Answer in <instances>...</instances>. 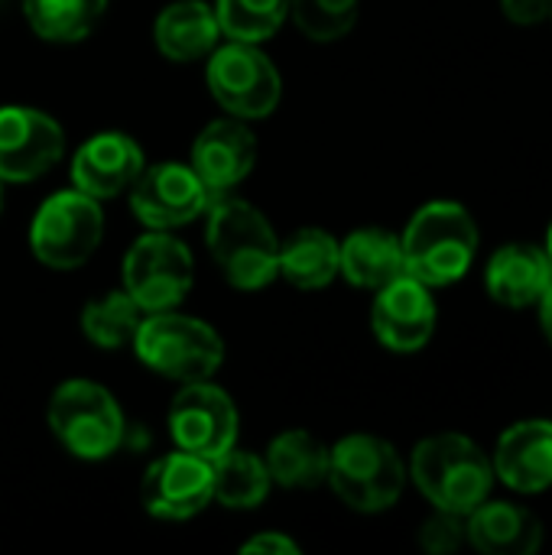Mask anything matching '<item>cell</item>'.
Here are the masks:
<instances>
[{
	"mask_svg": "<svg viewBox=\"0 0 552 555\" xmlns=\"http://www.w3.org/2000/svg\"><path fill=\"white\" fill-rule=\"evenodd\" d=\"M205 241L221 276L234 289H264L280 276V237L267 215L244 198L211 195Z\"/></svg>",
	"mask_w": 552,
	"mask_h": 555,
	"instance_id": "6da1fadb",
	"label": "cell"
},
{
	"mask_svg": "<svg viewBox=\"0 0 552 555\" xmlns=\"http://www.w3.org/2000/svg\"><path fill=\"white\" fill-rule=\"evenodd\" d=\"M410 478L436 511L468 517L488 501L495 488V465L468 436L442 433L413 449Z\"/></svg>",
	"mask_w": 552,
	"mask_h": 555,
	"instance_id": "7a4b0ae2",
	"label": "cell"
},
{
	"mask_svg": "<svg viewBox=\"0 0 552 555\" xmlns=\"http://www.w3.org/2000/svg\"><path fill=\"white\" fill-rule=\"evenodd\" d=\"M400 244L410 276L429 289L449 286L472 270L478 254V228L465 205L429 202L410 218Z\"/></svg>",
	"mask_w": 552,
	"mask_h": 555,
	"instance_id": "3957f363",
	"label": "cell"
},
{
	"mask_svg": "<svg viewBox=\"0 0 552 555\" xmlns=\"http://www.w3.org/2000/svg\"><path fill=\"white\" fill-rule=\"evenodd\" d=\"M133 351L150 371L176 384L211 380L218 367L224 364L221 335L208 322L172 312V309L150 312L140 322L133 335Z\"/></svg>",
	"mask_w": 552,
	"mask_h": 555,
	"instance_id": "277c9868",
	"label": "cell"
},
{
	"mask_svg": "<svg viewBox=\"0 0 552 555\" xmlns=\"http://www.w3.org/2000/svg\"><path fill=\"white\" fill-rule=\"evenodd\" d=\"M46 423L62 449L81 462H104L124 446L127 420L114 393L94 380H65L46 406Z\"/></svg>",
	"mask_w": 552,
	"mask_h": 555,
	"instance_id": "5b68a950",
	"label": "cell"
},
{
	"mask_svg": "<svg viewBox=\"0 0 552 555\" xmlns=\"http://www.w3.org/2000/svg\"><path fill=\"white\" fill-rule=\"evenodd\" d=\"M338 501L358 514L390 511L407 485L400 452L381 436H345L329 449V478Z\"/></svg>",
	"mask_w": 552,
	"mask_h": 555,
	"instance_id": "8992f818",
	"label": "cell"
},
{
	"mask_svg": "<svg viewBox=\"0 0 552 555\" xmlns=\"http://www.w3.org/2000/svg\"><path fill=\"white\" fill-rule=\"evenodd\" d=\"M101 237H104L101 202L78 189L49 195L29 224V250L49 270H75L88 263Z\"/></svg>",
	"mask_w": 552,
	"mask_h": 555,
	"instance_id": "52a82bcc",
	"label": "cell"
},
{
	"mask_svg": "<svg viewBox=\"0 0 552 555\" xmlns=\"http://www.w3.org/2000/svg\"><path fill=\"white\" fill-rule=\"evenodd\" d=\"M120 280V289L140 306V312H169L189 296L195 283V260L169 231H150L124 254Z\"/></svg>",
	"mask_w": 552,
	"mask_h": 555,
	"instance_id": "ba28073f",
	"label": "cell"
},
{
	"mask_svg": "<svg viewBox=\"0 0 552 555\" xmlns=\"http://www.w3.org/2000/svg\"><path fill=\"white\" fill-rule=\"evenodd\" d=\"M205 81L211 98L241 120H260L270 117L280 104L283 81L270 55L260 49V42H238L231 39L221 49L208 52Z\"/></svg>",
	"mask_w": 552,
	"mask_h": 555,
	"instance_id": "9c48e42d",
	"label": "cell"
},
{
	"mask_svg": "<svg viewBox=\"0 0 552 555\" xmlns=\"http://www.w3.org/2000/svg\"><path fill=\"white\" fill-rule=\"evenodd\" d=\"M241 416L234 400L211 380L182 384L169 406V436L176 449L215 462L238 446Z\"/></svg>",
	"mask_w": 552,
	"mask_h": 555,
	"instance_id": "30bf717a",
	"label": "cell"
},
{
	"mask_svg": "<svg viewBox=\"0 0 552 555\" xmlns=\"http://www.w3.org/2000/svg\"><path fill=\"white\" fill-rule=\"evenodd\" d=\"M211 205L208 185L185 163H156L143 166L130 185V208L150 231H172L202 218Z\"/></svg>",
	"mask_w": 552,
	"mask_h": 555,
	"instance_id": "8fae6325",
	"label": "cell"
},
{
	"mask_svg": "<svg viewBox=\"0 0 552 555\" xmlns=\"http://www.w3.org/2000/svg\"><path fill=\"white\" fill-rule=\"evenodd\" d=\"M65 153V130L55 117L10 104L0 107V182H29L46 176Z\"/></svg>",
	"mask_w": 552,
	"mask_h": 555,
	"instance_id": "7c38bea8",
	"label": "cell"
},
{
	"mask_svg": "<svg viewBox=\"0 0 552 555\" xmlns=\"http://www.w3.org/2000/svg\"><path fill=\"white\" fill-rule=\"evenodd\" d=\"M140 501L156 520H192L211 504V462L182 449L156 459L143 475Z\"/></svg>",
	"mask_w": 552,
	"mask_h": 555,
	"instance_id": "4fadbf2b",
	"label": "cell"
},
{
	"mask_svg": "<svg viewBox=\"0 0 552 555\" xmlns=\"http://www.w3.org/2000/svg\"><path fill=\"white\" fill-rule=\"evenodd\" d=\"M371 328L387 351L413 354L426 348L436 332V299L429 286L410 273L381 286L371 306Z\"/></svg>",
	"mask_w": 552,
	"mask_h": 555,
	"instance_id": "5bb4252c",
	"label": "cell"
},
{
	"mask_svg": "<svg viewBox=\"0 0 552 555\" xmlns=\"http://www.w3.org/2000/svg\"><path fill=\"white\" fill-rule=\"evenodd\" d=\"M146 156L140 143L120 130L88 137L72 159V185L98 202L117 198L143 172Z\"/></svg>",
	"mask_w": 552,
	"mask_h": 555,
	"instance_id": "9a60e30c",
	"label": "cell"
},
{
	"mask_svg": "<svg viewBox=\"0 0 552 555\" xmlns=\"http://www.w3.org/2000/svg\"><path fill=\"white\" fill-rule=\"evenodd\" d=\"M257 163V137L241 117L211 120L192 143V169L208 185L211 195L231 192L251 176Z\"/></svg>",
	"mask_w": 552,
	"mask_h": 555,
	"instance_id": "2e32d148",
	"label": "cell"
},
{
	"mask_svg": "<svg viewBox=\"0 0 552 555\" xmlns=\"http://www.w3.org/2000/svg\"><path fill=\"white\" fill-rule=\"evenodd\" d=\"M495 478L511 491L540 494L552 488V423L527 420L511 426L495 449Z\"/></svg>",
	"mask_w": 552,
	"mask_h": 555,
	"instance_id": "e0dca14e",
	"label": "cell"
},
{
	"mask_svg": "<svg viewBox=\"0 0 552 555\" xmlns=\"http://www.w3.org/2000/svg\"><path fill=\"white\" fill-rule=\"evenodd\" d=\"M552 283L550 254L537 244H504L491 254L485 270V286L495 302L508 309L537 306Z\"/></svg>",
	"mask_w": 552,
	"mask_h": 555,
	"instance_id": "ac0fdd59",
	"label": "cell"
},
{
	"mask_svg": "<svg viewBox=\"0 0 552 555\" xmlns=\"http://www.w3.org/2000/svg\"><path fill=\"white\" fill-rule=\"evenodd\" d=\"M468 543L485 555H530L543 543L540 520L508 501H485L465 517Z\"/></svg>",
	"mask_w": 552,
	"mask_h": 555,
	"instance_id": "d6986e66",
	"label": "cell"
},
{
	"mask_svg": "<svg viewBox=\"0 0 552 555\" xmlns=\"http://www.w3.org/2000/svg\"><path fill=\"white\" fill-rule=\"evenodd\" d=\"M153 39H156V49L169 62L205 59L221 39L215 7H208L205 0H176V3H169L153 23Z\"/></svg>",
	"mask_w": 552,
	"mask_h": 555,
	"instance_id": "ffe728a7",
	"label": "cell"
},
{
	"mask_svg": "<svg viewBox=\"0 0 552 555\" xmlns=\"http://www.w3.org/2000/svg\"><path fill=\"white\" fill-rule=\"evenodd\" d=\"M338 273L361 289H381L407 273L403 244L397 234L381 228H361L338 244Z\"/></svg>",
	"mask_w": 552,
	"mask_h": 555,
	"instance_id": "44dd1931",
	"label": "cell"
},
{
	"mask_svg": "<svg viewBox=\"0 0 552 555\" xmlns=\"http://www.w3.org/2000/svg\"><path fill=\"white\" fill-rule=\"evenodd\" d=\"M264 462H267L273 485L290 488V491H309V488L325 485L329 478V449L322 446V439H316L306 429L280 433L270 442Z\"/></svg>",
	"mask_w": 552,
	"mask_h": 555,
	"instance_id": "7402d4cb",
	"label": "cell"
},
{
	"mask_svg": "<svg viewBox=\"0 0 552 555\" xmlns=\"http://www.w3.org/2000/svg\"><path fill=\"white\" fill-rule=\"evenodd\" d=\"M280 276L296 289H322L338 276V241L322 228H299L280 241Z\"/></svg>",
	"mask_w": 552,
	"mask_h": 555,
	"instance_id": "603a6c76",
	"label": "cell"
},
{
	"mask_svg": "<svg viewBox=\"0 0 552 555\" xmlns=\"http://www.w3.org/2000/svg\"><path fill=\"white\" fill-rule=\"evenodd\" d=\"M273 478L267 462L254 452L228 449L211 462V501L224 511H254L267 501Z\"/></svg>",
	"mask_w": 552,
	"mask_h": 555,
	"instance_id": "cb8c5ba5",
	"label": "cell"
},
{
	"mask_svg": "<svg viewBox=\"0 0 552 555\" xmlns=\"http://www.w3.org/2000/svg\"><path fill=\"white\" fill-rule=\"evenodd\" d=\"M107 0H23V13L46 42H78L101 23Z\"/></svg>",
	"mask_w": 552,
	"mask_h": 555,
	"instance_id": "d4e9b609",
	"label": "cell"
},
{
	"mask_svg": "<svg viewBox=\"0 0 552 555\" xmlns=\"http://www.w3.org/2000/svg\"><path fill=\"white\" fill-rule=\"evenodd\" d=\"M140 322H143V312H140V306L124 289L104 293V296L91 299L81 309V332H85V338L91 345L104 348V351L127 348L133 341Z\"/></svg>",
	"mask_w": 552,
	"mask_h": 555,
	"instance_id": "484cf974",
	"label": "cell"
},
{
	"mask_svg": "<svg viewBox=\"0 0 552 555\" xmlns=\"http://www.w3.org/2000/svg\"><path fill=\"white\" fill-rule=\"evenodd\" d=\"M221 36L238 42H267L290 16V0H215Z\"/></svg>",
	"mask_w": 552,
	"mask_h": 555,
	"instance_id": "4316f807",
	"label": "cell"
},
{
	"mask_svg": "<svg viewBox=\"0 0 552 555\" xmlns=\"http://www.w3.org/2000/svg\"><path fill=\"white\" fill-rule=\"evenodd\" d=\"M361 0H290V16L312 42H335L358 23Z\"/></svg>",
	"mask_w": 552,
	"mask_h": 555,
	"instance_id": "83f0119b",
	"label": "cell"
},
{
	"mask_svg": "<svg viewBox=\"0 0 552 555\" xmlns=\"http://www.w3.org/2000/svg\"><path fill=\"white\" fill-rule=\"evenodd\" d=\"M468 543V533H465V517L462 514H449V511H436L423 530H420V546L433 555H446L462 550Z\"/></svg>",
	"mask_w": 552,
	"mask_h": 555,
	"instance_id": "f1b7e54d",
	"label": "cell"
},
{
	"mask_svg": "<svg viewBox=\"0 0 552 555\" xmlns=\"http://www.w3.org/2000/svg\"><path fill=\"white\" fill-rule=\"evenodd\" d=\"M501 10L511 23H521V26L550 20V0H501Z\"/></svg>",
	"mask_w": 552,
	"mask_h": 555,
	"instance_id": "f546056e",
	"label": "cell"
},
{
	"mask_svg": "<svg viewBox=\"0 0 552 555\" xmlns=\"http://www.w3.org/2000/svg\"><path fill=\"white\" fill-rule=\"evenodd\" d=\"M241 553H247V555H254V553L296 555L299 553V543H293V540H290V537H283V533H260V537L247 540V543L241 546Z\"/></svg>",
	"mask_w": 552,
	"mask_h": 555,
	"instance_id": "4dcf8cb0",
	"label": "cell"
},
{
	"mask_svg": "<svg viewBox=\"0 0 552 555\" xmlns=\"http://www.w3.org/2000/svg\"><path fill=\"white\" fill-rule=\"evenodd\" d=\"M540 325H543V332H547L552 345V283L547 286V293L540 296Z\"/></svg>",
	"mask_w": 552,
	"mask_h": 555,
	"instance_id": "1f68e13d",
	"label": "cell"
},
{
	"mask_svg": "<svg viewBox=\"0 0 552 555\" xmlns=\"http://www.w3.org/2000/svg\"><path fill=\"white\" fill-rule=\"evenodd\" d=\"M547 254H550V260H552V224H550V234H547Z\"/></svg>",
	"mask_w": 552,
	"mask_h": 555,
	"instance_id": "d6a6232c",
	"label": "cell"
},
{
	"mask_svg": "<svg viewBox=\"0 0 552 555\" xmlns=\"http://www.w3.org/2000/svg\"><path fill=\"white\" fill-rule=\"evenodd\" d=\"M0 211H3V192H0Z\"/></svg>",
	"mask_w": 552,
	"mask_h": 555,
	"instance_id": "836d02e7",
	"label": "cell"
},
{
	"mask_svg": "<svg viewBox=\"0 0 552 555\" xmlns=\"http://www.w3.org/2000/svg\"><path fill=\"white\" fill-rule=\"evenodd\" d=\"M550 16H552V0H550Z\"/></svg>",
	"mask_w": 552,
	"mask_h": 555,
	"instance_id": "e575fe53",
	"label": "cell"
}]
</instances>
